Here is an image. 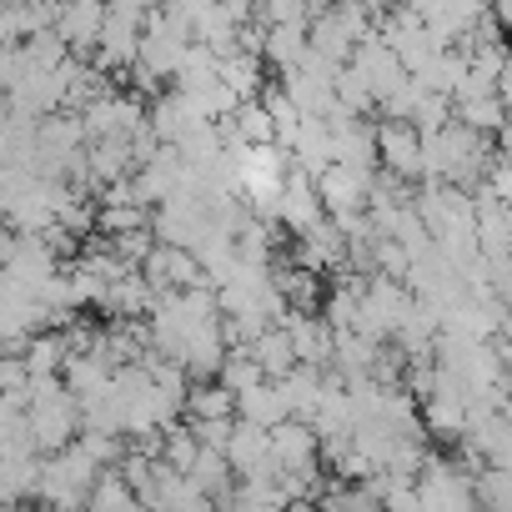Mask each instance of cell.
<instances>
[{"label":"cell","mask_w":512,"mask_h":512,"mask_svg":"<svg viewBox=\"0 0 512 512\" xmlns=\"http://www.w3.org/2000/svg\"><path fill=\"white\" fill-rule=\"evenodd\" d=\"M96 477H101V467L76 442L66 452H56V457H41V482H36L41 512H76V507H86V492H91Z\"/></svg>","instance_id":"6da1fadb"},{"label":"cell","mask_w":512,"mask_h":512,"mask_svg":"<svg viewBox=\"0 0 512 512\" xmlns=\"http://www.w3.org/2000/svg\"><path fill=\"white\" fill-rule=\"evenodd\" d=\"M146 16H151L146 6H106V21H101V36H96V51H91V66L101 76H126L136 66Z\"/></svg>","instance_id":"7a4b0ae2"},{"label":"cell","mask_w":512,"mask_h":512,"mask_svg":"<svg viewBox=\"0 0 512 512\" xmlns=\"http://www.w3.org/2000/svg\"><path fill=\"white\" fill-rule=\"evenodd\" d=\"M372 146H377V171L407 186L422 181V136L407 121H372Z\"/></svg>","instance_id":"3957f363"},{"label":"cell","mask_w":512,"mask_h":512,"mask_svg":"<svg viewBox=\"0 0 512 512\" xmlns=\"http://www.w3.org/2000/svg\"><path fill=\"white\" fill-rule=\"evenodd\" d=\"M347 66L367 81V91H372V101H377V106H382L392 91H402V86H407V71H402V66H397V56L377 41V31L357 41V51H352V61H347Z\"/></svg>","instance_id":"277c9868"},{"label":"cell","mask_w":512,"mask_h":512,"mask_svg":"<svg viewBox=\"0 0 512 512\" xmlns=\"http://www.w3.org/2000/svg\"><path fill=\"white\" fill-rule=\"evenodd\" d=\"M367 181H372V176H352V171H342V166H327V171L312 181L322 216H327V221H337V216H362V211H367Z\"/></svg>","instance_id":"5b68a950"},{"label":"cell","mask_w":512,"mask_h":512,"mask_svg":"<svg viewBox=\"0 0 512 512\" xmlns=\"http://www.w3.org/2000/svg\"><path fill=\"white\" fill-rule=\"evenodd\" d=\"M26 427H31V442H36V457H56L76 442L81 422H76V402H56V407H36L26 412Z\"/></svg>","instance_id":"8992f818"},{"label":"cell","mask_w":512,"mask_h":512,"mask_svg":"<svg viewBox=\"0 0 512 512\" xmlns=\"http://www.w3.org/2000/svg\"><path fill=\"white\" fill-rule=\"evenodd\" d=\"M332 136V166L352 176H377V146H372V121H342L327 131Z\"/></svg>","instance_id":"52a82bcc"},{"label":"cell","mask_w":512,"mask_h":512,"mask_svg":"<svg viewBox=\"0 0 512 512\" xmlns=\"http://www.w3.org/2000/svg\"><path fill=\"white\" fill-rule=\"evenodd\" d=\"M101 21H106V6H61L51 31H56V41L66 46V56L91 61L96 36H101Z\"/></svg>","instance_id":"ba28073f"},{"label":"cell","mask_w":512,"mask_h":512,"mask_svg":"<svg viewBox=\"0 0 512 512\" xmlns=\"http://www.w3.org/2000/svg\"><path fill=\"white\" fill-rule=\"evenodd\" d=\"M322 221H327V216H322V206H317L312 181H307L302 171H287L282 196H277V226H287L292 236H302V231H312V226H322Z\"/></svg>","instance_id":"9c48e42d"},{"label":"cell","mask_w":512,"mask_h":512,"mask_svg":"<svg viewBox=\"0 0 512 512\" xmlns=\"http://www.w3.org/2000/svg\"><path fill=\"white\" fill-rule=\"evenodd\" d=\"M267 457L277 472H302V467H317V437L312 427L302 422H282L267 432Z\"/></svg>","instance_id":"30bf717a"},{"label":"cell","mask_w":512,"mask_h":512,"mask_svg":"<svg viewBox=\"0 0 512 512\" xmlns=\"http://www.w3.org/2000/svg\"><path fill=\"white\" fill-rule=\"evenodd\" d=\"M282 332H287V342H292V357H297V367H317V372H327V362H332V332L322 327V317H282Z\"/></svg>","instance_id":"8fae6325"},{"label":"cell","mask_w":512,"mask_h":512,"mask_svg":"<svg viewBox=\"0 0 512 512\" xmlns=\"http://www.w3.org/2000/svg\"><path fill=\"white\" fill-rule=\"evenodd\" d=\"M151 302H156V297H151V287L141 282V272H126L121 282L106 287V297L96 302V312L111 317V322H146Z\"/></svg>","instance_id":"7c38bea8"},{"label":"cell","mask_w":512,"mask_h":512,"mask_svg":"<svg viewBox=\"0 0 512 512\" xmlns=\"http://www.w3.org/2000/svg\"><path fill=\"white\" fill-rule=\"evenodd\" d=\"M181 422H236V397L216 382H191L181 402Z\"/></svg>","instance_id":"4fadbf2b"},{"label":"cell","mask_w":512,"mask_h":512,"mask_svg":"<svg viewBox=\"0 0 512 512\" xmlns=\"http://www.w3.org/2000/svg\"><path fill=\"white\" fill-rule=\"evenodd\" d=\"M236 422H246V427H262V432L282 427V422H287V402H282L277 382H262V387L241 392V397H236Z\"/></svg>","instance_id":"5bb4252c"},{"label":"cell","mask_w":512,"mask_h":512,"mask_svg":"<svg viewBox=\"0 0 512 512\" xmlns=\"http://www.w3.org/2000/svg\"><path fill=\"white\" fill-rule=\"evenodd\" d=\"M246 357L256 362V372H262L267 382H282V377L297 367V357H292V342H287V332H282V327H267L262 337H256V342L246 347Z\"/></svg>","instance_id":"9a60e30c"},{"label":"cell","mask_w":512,"mask_h":512,"mask_svg":"<svg viewBox=\"0 0 512 512\" xmlns=\"http://www.w3.org/2000/svg\"><path fill=\"white\" fill-rule=\"evenodd\" d=\"M302 56H307V31L302 26H272V31H262V66H272L277 76L292 71Z\"/></svg>","instance_id":"2e32d148"},{"label":"cell","mask_w":512,"mask_h":512,"mask_svg":"<svg viewBox=\"0 0 512 512\" xmlns=\"http://www.w3.org/2000/svg\"><path fill=\"white\" fill-rule=\"evenodd\" d=\"M171 91H181V96H196V91H206V86H216V56L206 51V46H186L181 51V61H176V71H171Z\"/></svg>","instance_id":"e0dca14e"},{"label":"cell","mask_w":512,"mask_h":512,"mask_svg":"<svg viewBox=\"0 0 512 512\" xmlns=\"http://www.w3.org/2000/svg\"><path fill=\"white\" fill-rule=\"evenodd\" d=\"M467 492H472V507L482 512H507L512 507V477L502 467H482L467 477Z\"/></svg>","instance_id":"ac0fdd59"},{"label":"cell","mask_w":512,"mask_h":512,"mask_svg":"<svg viewBox=\"0 0 512 512\" xmlns=\"http://www.w3.org/2000/svg\"><path fill=\"white\" fill-rule=\"evenodd\" d=\"M26 362V377H61V362H66V347H61V332H41L26 342L21 352Z\"/></svg>","instance_id":"d6986e66"},{"label":"cell","mask_w":512,"mask_h":512,"mask_svg":"<svg viewBox=\"0 0 512 512\" xmlns=\"http://www.w3.org/2000/svg\"><path fill=\"white\" fill-rule=\"evenodd\" d=\"M211 382H216V387H226L231 397H241V392H251V387H262L267 377H262V372H256V362H251L246 352H226Z\"/></svg>","instance_id":"ffe728a7"},{"label":"cell","mask_w":512,"mask_h":512,"mask_svg":"<svg viewBox=\"0 0 512 512\" xmlns=\"http://www.w3.org/2000/svg\"><path fill=\"white\" fill-rule=\"evenodd\" d=\"M196 457H201V447L191 442V432H186L181 422L161 432V467H166V472H176V477H186V472L196 467Z\"/></svg>","instance_id":"44dd1931"},{"label":"cell","mask_w":512,"mask_h":512,"mask_svg":"<svg viewBox=\"0 0 512 512\" xmlns=\"http://www.w3.org/2000/svg\"><path fill=\"white\" fill-rule=\"evenodd\" d=\"M231 126L241 146H272V116L262 111V101H241L231 111Z\"/></svg>","instance_id":"7402d4cb"},{"label":"cell","mask_w":512,"mask_h":512,"mask_svg":"<svg viewBox=\"0 0 512 512\" xmlns=\"http://www.w3.org/2000/svg\"><path fill=\"white\" fill-rule=\"evenodd\" d=\"M76 447H81L101 472H111V467L126 457V437H106V432H76Z\"/></svg>","instance_id":"603a6c76"},{"label":"cell","mask_w":512,"mask_h":512,"mask_svg":"<svg viewBox=\"0 0 512 512\" xmlns=\"http://www.w3.org/2000/svg\"><path fill=\"white\" fill-rule=\"evenodd\" d=\"M21 51H26V61H31V71H56L61 61H66V46L56 41V31H41V36H31V41H21Z\"/></svg>","instance_id":"cb8c5ba5"},{"label":"cell","mask_w":512,"mask_h":512,"mask_svg":"<svg viewBox=\"0 0 512 512\" xmlns=\"http://www.w3.org/2000/svg\"><path fill=\"white\" fill-rule=\"evenodd\" d=\"M26 362L21 357H11V352H0V397H11L16 407H21V392H26Z\"/></svg>","instance_id":"d4e9b609"},{"label":"cell","mask_w":512,"mask_h":512,"mask_svg":"<svg viewBox=\"0 0 512 512\" xmlns=\"http://www.w3.org/2000/svg\"><path fill=\"white\" fill-rule=\"evenodd\" d=\"M382 512H422V502H417V487L392 477V487L382 492Z\"/></svg>","instance_id":"484cf974"},{"label":"cell","mask_w":512,"mask_h":512,"mask_svg":"<svg viewBox=\"0 0 512 512\" xmlns=\"http://www.w3.org/2000/svg\"><path fill=\"white\" fill-rule=\"evenodd\" d=\"M0 512H16V507H0Z\"/></svg>","instance_id":"4316f807"},{"label":"cell","mask_w":512,"mask_h":512,"mask_svg":"<svg viewBox=\"0 0 512 512\" xmlns=\"http://www.w3.org/2000/svg\"><path fill=\"white\" fill-rule=\"evenodd\" d=\"M472 512H482V507H472Z\"/></svg>","instance_id":"83f0119b"},{"label":"cell","mask_w":512,"mask_h":512,"mask_svg":"<svg viewBox=\"0 0 512 512\" xmlns=\"http://www.w3.org/2000/svg\"><path fill=\"white\" fill-rule=\"evenodd\" d=\"M16 512H26V507H16Z\"/></svg>","instance_id":"f1b7e54d"}]
</instances>
